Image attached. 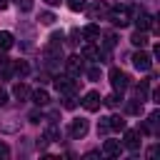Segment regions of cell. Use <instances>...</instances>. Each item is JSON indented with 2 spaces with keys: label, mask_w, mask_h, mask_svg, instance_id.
Segmentation results:
<instances>
[{
  "label": "cell",
  "mask_w": 160,
  "mask_h": 160,
  "mask_svg": "<svg viewBox=\"0 0 160 160\" xmlns=\"http://www.w3.org/2000/svg\"><path fill=\"white\" fill-rule=\"evenodd\" d=\"M132 8L130 5H118V8H110L108 10V20L112 22V25H118V28H125V25H130V20H132Z\"/></svg>",
  "instance_id": "6da1fadb"
},
{
  "label": "cell",
  "mask_w": 160,
  "mask_h": 160,
  "mask_svg": "<svg viewBox=\"0 0 160 160\" xmlns=\"http://www.w3.org/2000/svg\"><path fill=\"white\" fill-rule=\"evenodd\" d=\"M52 85L60 95H75V90H78V82L72 80V75H58V78H52Z\"/></svg>",
  "instance_id": "7a4b0ae2"
},
{
  "label": "cell",
  "mask_w": 160,
  "mask_h": 160,
  "mask_svg": "<svg viewBox=\"0 0 160 160\" xmlns=\"http://www.w3.org/2000/svg\"><path fill=\"white\" fill-rule=\"evenodd\" d=\"M110 82H112V88H115L118 92H122V90L130 88V75L122 72L120 68H112V70H110Z\"/></svg>",
  "instance_id": "3957f363"
},
{
  "label": "cell",
  "mask_w": 160,
  "mask_h": 160,
  "mask_svg": "<svg viewBox=\"0 0 160 160\" xmlns=\"http://www.w3.org/2000/svg\"><path fill=\"white\" fill-rule=\"evenodd\" d=\"M130 60H132L135 70H140V72H148V70L152 68V58H150V55H148V52H145L142 48H140V50H138V52H135V55H132Z\"/></svg>",
  "instance_id": "277c9868"
},
{
  "label": "cell",
  "mask_w": 160,
  "mask_h": 160,
  "mask_svg": "<svg viewBox=\"0 0 160 160\" xmlns=\"http://www.w3.org/2000/svg\"><path fill=\"white\" fill-rule=\"evenodd\" d=\"M88 120L85 118H78V120H72L70 122V128H68V132H70V138H75V140H82L85 135H88Z\"/></svg>",
  "instance_id": "5b68a950"
},
{
  "label": "cell",
  "mask_w": 160,
  "mask_h": 160,
  "mask_svg": "<svg viewBox=\"0 0 160 160\" xmlns=\"http://www.w3.org/2000/svg\"><path fill=\"white\" fill-rule=\"evenodd\" d=\"M100 102H102V98H100V92H95V90L85 92V98H82V108H85L88 112H95V110H100Z\"/></svg>",
  "instance_id": "8992f818"
},
{
  "label": "cell",
  "mask_w": 160,
  "mask_h": 160,
  "mask_svg": "<svg viewBox=\"0 0 160 160\" xmlns=\"http://www.w3.org/2000/svg\"><path fill=\"white\" fill-rule=\"evenodd\" d=\"M65 68H68V75H72V78H78L85 68H82V55H70L68 60H65Z\"/></svg>",
  "instance_id": "52a82bcc"
},
{
  "label": "cell",
  "mask_w": 160,
  "mask_h": 160,
  "mask_svg": "<svg viewBox=\"0 0 160 160\" xmlns=\"http://www.w3.org/2000/svg\"><path fill=\"white\" fill-rule=\"evenodd\" d=\"M108 10H110V8L98 0V2H92V5L88 8V15H90V20H102V18H108Z\"/></svg>",
  "instance_id": "ba28073f"
},
{
  "label": "cell",
  "mask_w": 160,
  "mask_h": 160,
  "mask_svg": "<svg viewBox=\"0 0 160 160\" xmlns=\"http://www.w3.org/2000/svg\"><path fill=\"white\" fill-rule=\"evenodd\" d=\"M135 12H138V15H135V25H138V30H150V28H155L150 12H145V10H135Z\"/></svg>",
  "instance_id": "9c48e42d"
},
{
  "label": "cell",
  "mask_w": 160,
  "mask_h": 160,
  "mask_svg": "<svg viewBox=\"0 0 160 160\" xmlns=\"http://www.w3.org/2000/svg\"><path fill=\"white\" fill-rule=\"evenodd\" d=\"M158 120H160V112H150L148 115V122L142 128H138V130L145 132V135H158Z\"/></svg>",
  "instance_id": "30bf717a"
},
{
  "label": "cell",
  "mask_w": 160,
  "mask_h": 160,
  "mask_svg": "<svg viewBox=\"0 0 160 160\" xmlns=\"http://www.w3.org/2000/svg\"><path fill=\"white\" fill-rule=\"evenodd\" d=\"M122 148H128V150H138V148H140V130H125Z\"/></svg>",
  "instance_id": "8fae6325"
},
{
  "label": "cell",
  "mask_w": 160,
  "mask_h": 160,
  "mask_svg": "<svg viewBox=\"0 0 160 160\" xmlns=\"http://www.w3.org/2000/svg\"><path fill=\"white\" fill-rule=\"evenodd\" d=\"M102 152H105V155H110V158H118V155L122 152V145H120L118 140H105V145H102Z\"/></svg>",
  "instance_id": "7c38bea8"
},
{
  "label": "cell",
  "mask_w": 160,
  "mask_h": 160,
  "mask_svg": "<svg viewBox=\"0 0 160 160\" xmlns=\"http://www.w3.org/2000/svg\"><path fill=\"white\" fill-rule=\"evenodd\" d=\"M30 98H32V102H35V105H40V108L50 102V95H48V92H45L42 88H38V90H32V92H30Z\"/></svg>",
  "instance_id": "4fadbf2b"
},
{
  "label": "cell",
  "mask_w": 160,
  "mask_h": 160,
  "mask_svg": "<svg viewBox=\"0 0 160 160\" xmlns=\"http://www.w3.org/2000/svg\"><path fill=\"white\" fill-rule=\"evenodd\" d=\"M0 130L2 132H18L20 130V122L15 118H5V120H0Z\"/></svg>",
  "instance_id": "5bb4252c"
},
{
  "label": "cell",
  "mask_w": 160,
  "mask_h": 160,
  "mask_svg": "<svg viewBox=\"0 0 160 160\" xmlns=\"http://www.w3.org/2000/svg\"><path fill=\"white\" fill-rule=\"evenodd\" d=\"M130 42L135 45V48H145L150 40H148V35H145V30H135L132 32V38H130Z\"/></svg>",
  "instance_id": "9a60e30c"
},
{
  "label": "cell",
  "mask_w": 160,
  "mask_h": 160,
  "mask_svg": "<svg viewBox=\"0 0 160 160\" xmlns=\"http://www.w3.org/2000/svg\"><path fill=\"white\" fill-rule=\"evenodd\" d=\"M80 55H82V60H100V48H95V45H85Z\"/></svg>",
  "instance_id": "2e32d148"
},
{
  "label": "cell",
  "mask_w": 160,
  "mask_h": 160,
  "mask_svg": "<svg viewBox=\"0 0 160 160\" xmlns=\"http://www.w3.org/2000/svg\"><path fill=\"white\" fill-rule=\"evenodd\" d=\"M12 95H15L18 100H25V98H30V88H28L25 82H15V85H12Z\"/></svg>",
  "instance_id": "e0dca14e"
},
{
  "label": "cell",
  "mask_w": 160,
  "mask_h": 160,
  "mask_svg": "<svg viewBox=\"0 0 160 160\" xmlns=\"http://www.w3.org/2000/svg\"><path fill=\"white\" fill-rule=\"evenodd\" d=\"M15 45V38H12V32H8V30H0V50H10Z\"/></svg>",
  "instance_id": "ac0fdd59"
},
{
  "label": "cell",
  "mask_w": 160,
  "mask_h": 160,
  "mask_svg": "<svg viewBox=\"0 0 160 160\" xmlns=\"http://www.w3.org/2000/svg\"><path fill=\"white\" fill-rule=\"evenodd\" d=\"M148 95H150V85H148V82H140V85H135V100L145 102V100H148Z\"/></svg>",
  "instance_id": "d6986e66"
},
{
  "label": "cell",
  "mask_w": 160,
  "mask_h": 160,
  "mask_svg": "<svg viewBox=\"0 0 160 160\" xmlns=\"http://www.w3.org/2000/svg\"><path fill=\"white\" fill-rule=\"evenodd\" d=\"M82 38H88V40H95V38H100V28H98L95 22L85 25V28H82Z\"/></svg>",
  "instance_id": "ffe728a7"
},
{
  "label": "cell",
  "mask_w": 160,
  "mask_h": 160,
  "mask_svg": "<svg viewBox=\"0 0 160 160\" xmlns=\"http://www.w3.org/2000/svg\"><path fill=\"white\" fill-rule=\"evenodd\" d=\"M108 125H110V130H125V120L120 115H110L108 118Z\"/></svg>",
  "instance_id": "44dd1931"
},
{
  "label": "cell",
  "mask_w": 160,
  "mask_h": 160,
  "mask_svg": "<svg viewBox=\"0 0 160 160\" xmlns=\"http://www.w3.org/2000/svg\"><path fill=\"white\" fill-rule=\"evenodd\" d=\"M12 72H15L18 78H22V75H28V72H30V68H28V62L18 60V62H12Z\"/></svg>",
  "instance_id": "7402d4cb"
},
{
  "label": "cell",
  "mask_w": 160,
  "mask_h": 160,
  "mask_svg": "<svg viewBox=\"0 0 160 160\" xmlns=\"http://www.w3.org/2000/svg\"><path fill=\"white\" fill-rule=\"evenodd\" d=\"M45 138H48L50 142H55V140H60V130H58L55 125H50V128L45 130Z\"/></svg>",
  "instance_id": "603a6c76"
},
{
  "label": "cell",
  "mask_w": 160,
  "mask_h": 160,
  "mask_svg": "<svg viewBox=\"0 0 160 160\" xmlns=\"http://www.w3.org/2000/svg\"><path fill=\"white\" fill-rule=\"evenodd\" d=\"M38 20H40V25H52V22H55V15L45 10V12H40V18H38Z\"/></svg>",
  "instance_id": "cb8c5ba5"
},
{
  "label": "cell",
  "mask_w": 160,
  "mask_h": 160,
  "mask_svg": "<svg viewBox=\"0 0 160 160\" xmlns=\"http://www.w3.org/2000/svg\"><path fill=\"white\" fill-rule=\"evenodd\" d=\"M102 42H105V48H108V50H110V48H115V42H118L115 32H105V35H102Z\"/></svg>",
  "instance_id": "d4e9b609"
},
{
  "label": "cell",
  "mask_w": 160,
  "mask_h": 160,
  "mask_svg": "<svg viewBox=\"0 0 160 160\" xmlns=\"http://www.w3.org/2000/svg\"><path fill=\"white\" fill-rule=\"evenodd\" d=\"M68 8L72 12H80V10H85V0H68Z\"/></svg>",
  "instance_id": "484cf974"
},
{
  "label": "cell",
  "mask_w": 160,
  "mask_h": 160,
  "mask_svg": "<svg viewBox=\"0 0 160 160\" xmlns=\"http://www.w3.org/2000/svg\"><path fill=\"white\" fill-rule=\"evenodd\" d=\"M128 112H132V115H140V112H142V102H140V100H135V102H128Z\"/></svg>",
  "instance_id": "4316f807"
},
{
  "label": "cell",
  "mask_w": 160,
  "mask_h": 160,
  "mask_svg": "<svg viewBox=\"0 0 160 160\" xmlns=\"http://www.w3.org/2000/svg\"><path fill=\"white\" fill-rule=\"evenodd\" d=\"M108 132H110V125H108V118H102L98 122V135H108Z\"/></svg>",
  "instance_id": "83f0119b"
},
{
  "label": "cell",
  "mask_w": 160,
  "mask_h": 160,
  "mask_svg": "<svg viewBox=\"0 0 160 160\" xmlns=\"http://www.w3.org/2000/svg\"><path fill=\"white\" fill-rule=\"evenodd\" d=\"M102 102H105L108 108H118V102H120V98H118V95H108V98H102Z\"/></svg>",
  "instance_id": "f1b7e54d"
},
{
  "label": "cell",
  "mask_w": 160,
  "mask_h": 160,
  "mask_svg": "<svg viewBox=\"0 0 160 160\" xmlns=\"http://www.w3.org/2000/svg\"><path fill=\"white\" fill-rule=\"evenodd\" d=\"M18 8H20L22 12H30V10H32V0H18Z\"/></svg>",
  "instance_id": "f546056e"
},
{
  "label": "cell",
  "mask_w": 160,
  "mask_h": 160,
  "mask_svg": "<svg viewBox=\"0 0 160 160\" xmlns=\"http://www.w3.org/2000/svg\"><path fill=\"white\" fill-rule=\"evenodd\" d=\"M62 105H65L68 110H72V108L78 105V102H75V95H65V102H62Z\"/></svg>",
  "instance_id": "4dcf8cb0"
},
{
  "label": "cell",
  "mask_w": 160,
  "mask_h": 160,
  "mask_svg": "<svg viewBox=\"0 0 160 160\" xmlns=\"http://www.w3.org/2000/svg\"><path fill=\"white\" fill-rule=\"evenodd\" d=\"M88 78L90 80H100V68H90L88 70Z\"/></svg>",
  "instance_id": "1f68e13d"
},
{
  "label": "cell",
  "mask_w": 160,
  "mask_h": 160,
  "mask_svg": "<svg viewBox=\"0 0 160 160\" xmlns=\"http://www.w3.org/2000/svg\"><path fill=\"white\" fill-rule=\"evenodd\" d=\"M28 118H30V122H40V120H42V115H40L38 110H32V112H30Z\"/></svg>",
  "instance_id": "d6a6232c"
},
{
  "label": "cell",
  "mask_w": 160,
  "mask_h": 160,
  "mask_svg": "<svg viewBox=\"0 0 160 160\" xmlns=\"http://www.w3.org/2000/svg\"><path fill=\"white\" fill-rule=\"evenodd\" d=\"M48 142H50V140H48L45 135H40V138H38V148H40V150H45V148H48Z\"/></svg>",
  "instance_id": "836d02e7"
},
{
  "label": "cell",
  "mask_w": 160,
  "mask_h": 160,
  "mask_svg": "<svg viewBox=\"0 0 160 160\" xmlns=\"http://www.w3.org/2000/svg\"><path fill=\"white\" fill-rule=\"evenodd\" d=\"M8 155H10V148L5 142H0V158H8Z\"/></svg>",
  "instance_id": "e575fe53"
},
{
  "label": "cell",
  "mask_w": 160,
  "mask_h": 160,
  "mask_svg": "<svg viewBox=\"0 0 160 160\" xmlns=\"http://www.w3.org/2000/svg\"><path fill=\"white\" fill-rule=\"evenodd\" d=\"M5 102H8V90L0 88V105H5Z\"/></svg>",
  "instance_id": "d590c367"
},
{
  "label": "cell",
  "mask_w": 160,
  "mask_h": 160,
  "mask_svg": "<svg viewBox=\"0 0 160 160\" xmlns=\"http://www.w3.org/2000/svg\"><path fill=\"white\" fill-rule=\"evenodd\" d=\"M45 2H48V5H60L62 0H45Z\"/></svg>",
  "instance_id": "8d00e7d4"
},
{
  "label": "cell",
  "mask_w": 160,
  "mask_h": 160,
  "mask_svg": "<svg viewBox=\"0 0 160 160\" xmlns=\"http://www.w3.org/2000/svg\"><path fill=\"white\" fill-rule=\"evenodd\" d=\"M8 8V0H0V10H5Z\"/></svg>",
  "instance_id": "74e56055"
}]
</instances>
